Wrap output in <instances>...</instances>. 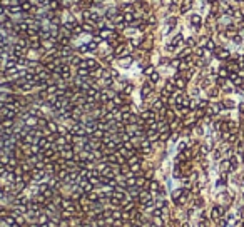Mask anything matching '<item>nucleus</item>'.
Wrapping results in <instances>:
<instances>
[{"label":"nucleus","instance_id":"nucleus-1","mask_svg":"<svg viewBox=\"0 0 244 227\" xmlns=\"http://www.w3.org/2000/svg\"><path fill=\"white\" fill-rule=\"evenodd\" d=\"M177 24H179L177 15H165V17H164V29H162V33H164V35H169V33L177 27Z\"/></svg>","mask_w":244,"mask_h":227},{"label":"nucleus","instance_id":"nucleus-2","mask_svg":"<svg viewBox=\"0 0 244 227\" xmlns=\"http://www.w3.org/2000/svg\"><path fill=\"white\" fill-rule=\"evenodd\" d=\"M189 24H191V27H192L194 30H199L202 27V15L201 14H197V12H192V14H189Z\"/></svg>","mask_w":244,"mask_h":227},{"label":"nucleus","instance_id":"nucleus-3","mask_svg":"<svg viewBox=\"0 0 244 227\" xmlns=\"http://www.w3.org/2000/svg\"><path fill=\"white\" fill-rule=\"evenodd\" d=\"M119 10H120V14H134V12H137L134 2H130V0H122L119 4Z\"/></svg>","mask_w":244,"mask_h":227},{"label":"nucleus","instance_id":"nucleus-4","mask_svg":"<svg viewBox=\"0 0 244 227\" xmlns=\"http://www.w3.org/2000/svg\"><path fill=\"white\" fill-rule=\"evenodd\" d=\"M192 5H194V0H179V14L181 15L189 14Z\"/></svg>","mask_w":244,"mask_h":227},{"label":"nucleus","instance_id":"nucleus-5","mask_svg":"<svg viewBox=\"0 0 244 227\" xmlns=\"http://www.w3.org/2000/svg\"><path fill=\"white\" fill-rule=\"evenodd\" d=\"M214 55H216V58H219V60H229V50H226V49H221V47H219V49H216V50H214Z\"/></svg>","mask_w":244,"mask_h":227},{"label":"nucleus","instance_id":"nucleus-6","mask_svg":"<svg viewBox=\"0 0 244 227\" xmlns=\"http://www.w3.org/2000/svg\"><path fill=\"white\" fill-rule=\"evenodd\" d=\"M223 33L227 37V39H234V37L237 35V29H236L234 25H227L226 29L223 30Z\"/></svg>","mask_w":244,"mask_h":227},{"label":"nucleus","instance_id":"nucleus-7","mask_svg":"<svg viewBox=\"0 0 244 227\" xmlns=\"http://www.w3.org/2000/svg\"><path fill=\"white\" fill-rule=\"evenodd\" d=\"M184 45L189 47V49L196 47V45H197V39H196V37H187V39L184 40Z\"/></svg>","mask_w":244,"mask_h":227}]
</instances>
